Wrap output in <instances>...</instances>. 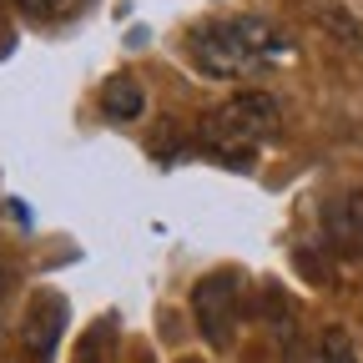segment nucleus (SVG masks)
<instances>
[{
  "instance_id": "f257e3e1",
  "label": "nucleus",
  "mask_w": 363,
  "mask_h": 363,
  "mask_svg": "<svg viewBox=\"0 0 363 363\" xmlns=\"http://www.w3.org/2000/svg\"><path fill=\"white\" fill-rule=\"evenodd\" d=\"M187 56L202 76L217 81H252L267 76L293 56V40L278 30V21L262 16H227V21H202L187 35Z\"/></svg>"
},
{
  "instance_id": "f03ea898",
  "label": "nucleus",
  "mask_w": 363,
  "mask_h": 363,
  "mask_svg": "<svg viewBox=\"0 0 363 363\" xmlns=\"http://www.w3.org/2000/svg\"><path fill=\"white\" fill-rule=\"evenodd\" d=\"M278 131H283V116H278V101H272L267 91H242V96L222 101L217 111L202 116V142L217 157H233L238 167L257 147H267Z\"/></svg>"
},
{
  "instance_id": "7ed1b4c3",
  "label": "nucleus",
  "mask_w": 363,
  "mask_h": 363,
  "mask_svg": "<svg viewBox=\"0 0 363 363\" xmlns=\"http://www.w3.org/2000/svg\"><path fill=\"white\" fill-rule=\"evenodd\" d=\"M192 313H197V328L207 338V348H233L238 338V278L233 272H212L192 288Z\"/></svg>"
},
{
  "instance_id": "20e7f679",
  "label": "nucleus",
  "mask_w": 363,
  "mask_h": 363,
  "mask_svg": "<svg viewBox=\"0 0 363 363\" xmlns=\"http://www.w3.org/2000/svg\"><path fill=\"white\" fill-rule=\"evenodd\" d=\"M56 338H61V298H35V308L26 313V343L35 348V363L51 358Z\"/></svg>"
},
{
  "instance_id": "39448f33",
  "label": "nucleus",
  "mask_w": 363,
  "mask_h": 363,
  "mask_svg": "<svg viewBox=\"0 0 363 363\" xmlns=\"http://www.w3.org/2000/svg\"><path fill=\"white\" fill-rule=\"evenodd\" d=\"M328 233H333L348 252L363 247V197H358V192H348V197H338V202L328 207Z\"/></svg>"
},
{
  "instance_id": "423d86ee",
  "label": "nucleus",
  "mask_w": 363,
  "mask_h": 363,
  "mask_svg": "<svg viewBox=\"0 0 363 363\" xmlns=\"http://www.w3.org/2000/svg\"><path fill=\"white\" fill-rule=\"evenodd\" d=\"M101 106H106V116L131 121L136 111H142V91H136V81H131V76H111V81L101 86Z\"/></svg>"
},
{
  "instance_id": "0eeeda50",
  "label": "nucleus",
  "mask_w": 363,
  "mask_h": 363,
  "mask_svg": "<svg viewBox=\"0 0 363 363\" xmlns=\"http://www.w3.org/2000/svg\"><path fill=\"white\" fill-rule=\"evenodd\" d=\"M313 363H358L353 338H348L343 328H328L323 338H318V348H313Z\"/></svg>"
},
{
  "instance_id": "6e6552de",
  "label": "nucleus",
  "mask_w": 363,
  "mask_h": 363,
  "mask_svg": "<svg viewBox=\"0 0 363 363\" xmlns=\"http://www.w3.org/2000/svg\"><path fill=\"white\" fill-rule=\"evenodd\" d=\"M16 6L26 11V16H35V21H56V16H66V11H76L81 0H16Z\"/></svg>"
},
{
  "instance_id": "1a4fd4ad",
  "label": "nucleus",
  "mask_w": 363,
  "mask_h": 363,
  "mask_svg": "<svg viewBox=\"0 0 363 363\" xmlns=\"http://www.w3.org/2000/svg\"><path fill=\"white\" fill-rule=\"evenodd\" d=\"M0 298H6V278H0Z\"/></svg>"
}]
</instances>
